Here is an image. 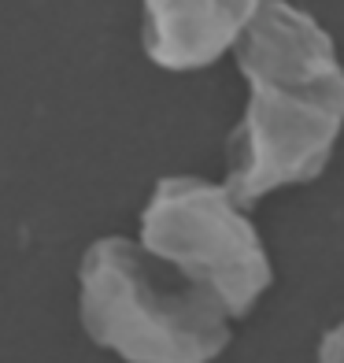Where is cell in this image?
<instances>
[{"label":"cell","mask_w":344,"mask_h":363,"mask_svg":"<svg viewBox=\"0 0 344 363\" xmlns=\"http://www.w3.org/2000/svg\"><path fill=\"white\" fill-rule=\"evenodd\" d=\"M263 0H144V52L167 71H200L237 48Z\"/></svg>","instance_id":"obj_4"},{"label":"cell","mask_w":344,"mask_h":363,"mask_svg":"<svg viewBox=\"0 0 344 363\" xmlns=\"http://www.w3.org/2000/svg\"><path fill=\"white\" fill-rule=\"evenodd\" d=\"M319 363H344V319L319 341Z\"/></svg>","instance_id":"obj_5"},{"label":"cell","mask_w":344,"mask_h":363,"mask_svg":"<svg viewBox=\"0 0 344 363\" xmlns=\"http://www.w3.org/2000/svg\"><path fill=\"white\" fill-rule=\"evenodd\" d=\"M81 326L126 363H211L229 345L226 308L126 238L81 256Z\"/></svg>","instance_id":"obj_2"},{"label":"cell","mask_w":344,"mask_h":363,"mask_svg":"<svg viewBox=\"0 0 344 363\" xmlns=\"http://www.w3.org/2000/svg\"><path fill=\"white\" fill-rule=\"evenodd\" d=\"M141 249L207 289L229 319H244L274 282L270 256L244 208L196 174L159 178L141 211Z\"/></svg>","instance_id":"obj_3"},{"label":"cell","mask_w":344,"mask_h":363,"mask_svg":"<svg viewBox=\"0 0 344 363\" xmlns=\"http://www.w3.org/2000/svg\"><path fill=\"white\" fill-rule=\"evenodd\" d=\"M248 108L229 138L226 189L241 208L315 182L344 130V63L337 41L289 0L263 8L237 41Z\"/></svg>","instance_id":"obj_1"}]
</instances>
